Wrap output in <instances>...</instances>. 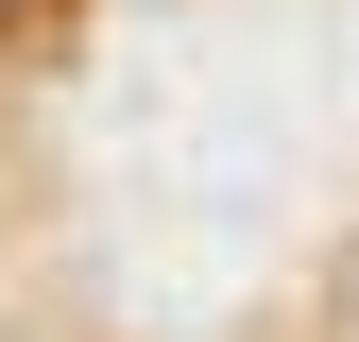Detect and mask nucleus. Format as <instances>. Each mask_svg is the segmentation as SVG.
<instances>
[{
    "label": "nucleus",
    "instance_id": "1",
    "mask_svg": "<svg viewBox=\"0 0 359 342\" xmlns=\"http://www.w3.org/2000/svg\"><path fill=\"white\" fill-rule=\"evenodd\" d=\"M0 18H18V0H0Z\"/></svg>",
    "mask_w": 359,
    "mask_h": 342
}]
</instances>
